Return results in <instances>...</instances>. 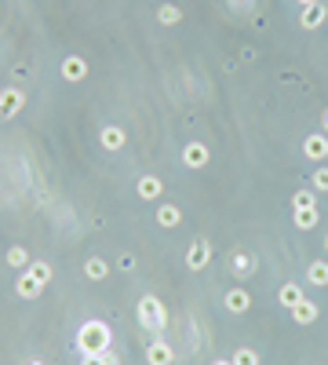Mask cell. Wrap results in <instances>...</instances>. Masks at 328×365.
<instances>
[{
    "instance_id": "obj_1",
    "label": "cell",
    "mask_w": 328,
    "mask_h": 365,
    "mask_svg": "<svg viewBox=\"0 0 328 365\" xmlns=\"http://www.w3.org/2000/svg\"><path fill=\"white\" fill-rule=\"evenodd\" d=\"M77 347H80V354H102V351L114 347V333H109L106 321L92 318V321H84V325H80V333H77Z\"/></svg>"
},
{
    "instance_id": "obj_2",
    "label": "cell",
    "mask_w": 328,
    "mask_h": 365,
    "mask_svg": "<svg viewBox=\"0 0 328 365\" xmlns=\"http://www.w3.org/2000/svg\"><path fill=\"white\" fill-rule=\"evenodd\" d=\"M135 314H139V325H142L146 333H161V329L168 325V311H164V304H161L157 296H142L139 307H135Z\"/></svg>"
},
{
    "instance_id": "obj_3",
    "label": "cell",
    "mask_w": 328,
    "mask_h": 365,
    "mask_svg": "<svg viewBox=\"0 0 328 365\" xmlns=\"http://www.w3.org/2000/svg\"><path fill=\"white\" fill-rule=\"evenodd\" d=\"M212 263V241L205 238H193L186 249V270H205Z\"/></svg>"
},
{
    "instance_id": "obj_4",
    "label": "cell",
    "mask_w": 328,
    "mask_h": 365,
    "mask_svg": "<svg viewBox=\"0 0 328 365\" xmlns=\"http://www.w3.org/2000/svg\"><path fill=\"white\" fill-rule=\"evenodd\" d=\"M22 106H26V92H18V88H4L0 92V121H11Z\"/></svg>"
},
{
    "instance_id": "obj_5",
    "label": "cell",
    "mask_w": 328,
    "mask_h": 365,
    "mask_svg": "<svg viewBox=\"0 0 328 365\" xmlns=\"http://www.w3.org/2000/svg\"><path fill=\"white\" fill-rule=\"evenodd\" d=\"M99 143H102V150L117 154V150H124V143H128V132H124L121 124H106L102 132H99Z\"/></svg>"
},
{
    "instance_id": "obj_6",
    "label": "cell",
    "mask_w": 328,
    "mask_h": 365,
    "mask_svg": "<svg viewBox=\"0 0 328 365\" xmlns=\"http://www.w3.org/2000/svg\"><path fill=\"white\" fill-rule=\"evenodd\" d=\"M59 73H62V80L77 84V80H84V77H87V62H84L80 55H66V59H62V66H59Z\"/></svg>"
},
{
    "instance_id": "obj_7",
    "label": "cell",
    "mask_w": 328,
    "mask_h": 365,
    "mask_svg": "<svg viewBox=\"0 0 328 365\" xmlns=\"http://www.w3.org/2000/svg\"><path fill=\"white\" fill-rule=\"evenodd\" d=\"M230 274L241 277V282H245V277H252V274H255V256L245 252V249L233 252V256H230Z\"/></svg>"
},
{
    "instance_id": "obj_8",
    "label": "cell",
    "mask_w": 328,
    "mask_h": 365,
    "mask_svg": "<svg viewBox=\"0 0 328 365\" xmlns=\"http://www.w3.org/2000/svg\"><path fill=\"white\" fill-rule=\"evenodd\" d=\"M208 157H212V154H208V146H205V143H186V146H183V164H186V168H193V172H197V168H205V164H208Z\"/></svg>"
},
{
    "instance_id": "obj_9",
    "label": "cell",
    "mask_w": 328,
    "mask_h": 365,
    "mask_svg": "<svg viewBox=\"0 0 328 365\" xmlns=\"http://www.w3.org/2000/svg\"><path fill=\"white\" fill-rule=\"evenodd\" d=\"M303 154L310 157V161H317V164H321V161L328 157V139H324L321 132H314V136H306V139H303Z\"/></svg>"
},
{
    "instance_id": "obj_10",
    "label": "cell",
    "mask_w": 328,
    "mask_h": 365,
    "mask_svg": "<svg viewBox=\"0 0 328 365\" xmlns=\"http://www.w3.org/2000/svg\"><path fill=\"white\" fill-rule=\"evenodd\" d=\"M146 361H150V365H171V361H175L171 343H164V340H153L150 347H146Z\"/></svg>"
},
{
    "instance_id": "obj_11",
    "label": "cell",
    "mask_w": 328,
    "mask_h": 365,
    "mask_svg": "<svg viewBox=\"0 0 328 365\" xmlns=\"http://www.w3.org/2000/svg\"><path fill=\"white\" fill-rule=\"evenodd\" d=\"M324 18H328V8H321V0H317V4L303 8L299 26H303V30H321V26H324Z\"/></svg>"
},
{
    "instance_id": "obj_12",
    "label": "cell",
    "mask_w": 328,
    "mask_h": 365,
    "mask_svg": "<svg viewBox=\"0 0 328 365\" xmlns=\"http://www.w3.org/2000/svg\"><path fill=\"white\" fill-rule=\"evenodd\" d=\"M135 194H139L142 201H157V198L164 194V183H161L157 176H142V179L135 183Z\"/></svg>"
},
{
    "instance_id": "obj_13",
    "label": "cell",
    "mask_w": 328,
    "mask_h": 365,
    "mask_svg": "<svg viewBox=\"0 0 328 365\" xmlns=\"http://www.w3.org/2000/svg\"><path fill=\"white\" fill-rule=\"evenodd\" d=\"M15 292H18L22 299H37V296L44 292V285L37 282V277H33L30 270H22V274H18V282H15Z\"/></svg>"
},
{
    "instance_id": "obj_14",
    "label": "cell",
    "mask_w": 328,
    "mask_h": 365,
    "mask_svg": "<svg viewBox=\"0 0 328 365\" xmlns=\"http://www.w3.org/2000/svg\"><path fill=\"white\" fill-rule=\"evenodd\" d=\"M223 304H226L230 314H245V311L252 307V296H248L245 289H230V292L223 296Z\"/></svg>"
},
{
    "instance_id": "obj_15",
    "label": "cell",
    "mask_w": 328,
    "mask_h": 365,
    "mask_svg": "<svg viewBox=\"0 0 328 365\" xmlns=\"http://www.w3.org/2000/svg\"><path fill=\"white\" fill-rule=\"evenodd\" d=\"M292 321L296 325H310V321H317V304L314 299H299V304L292 307Z\"/></svg>"
},
{
    "instance_id": "obj_16",
    "label": "cell",
    "mask_w": 328,
    "mask_h": 365,
    "mask_svg": "<svg viewBox=\"0 0 328 365\" xmlns=\"http://www.w3.org/2000/svg\"><path fill=\"white\" fill-rule=\"evenodd\" d=\"M179 223H183V212H179V205H157V227L171 230V227H179Z\"/></svg>"
},
{
    "instance_id": "obj_17",
    "label": "cell",
    "mask_w": 328,
    "mask_h": 365,
    "mask_svg": "<svg viewBox=\"0 0 328 365\" xmlns=\"http://www.w3.org/2000/svg\"><path fill=\"white\" fill-rule=\"evenodd\" d=\"M292 223H296V230H314L321 223V212L317 208H299V212H292Z\"/></svg>"
},
{
    "instance_id": "obj_18",
    "label": "cell",
    "mask_w": 328,
    "mask_h": 365,
    "mask_svg": "<svg viewBox=\"0 0 328 365\" xmlns=\"http://www.w3.org/2000/svg\"><path fill=\"white\" fill-rule=\"evenodd\" d=\"M306 282L317 285V289H324V285H328V263H324V260H314L310 267H306Z\"/></svg>"
},
{
    "instance_id": "obj_19",
    "label": "cell",
    "mask_w": 328,
    "mask_h": 365,
    "mask_svg": "<svg viewBox=\"0 0 328 365\" xmlns=\"http://www.w3.org/2000/svg\"><path fill=\"white\" fill-rule=\"evenodd\" d=\"M277 299H281V307H288V311H292V307L299 304V299H303V289H299L296 282H284V285H281V292H277Z\"/></svg>"
},
{
    "instance_id": "obj_20",
    "label": "cell",
    "mask_w": 328,
    "mask_h": 365,
    "mask_svg": "<svg viewBox=\"0 0 328 365\" xmlns=\"http://www.w3.org/2000/svg\"><path fill=\"white\" fill-rule=\"evenodd\" d=\"M84 274H87V282H102V277L109 274V263L99 260V256H92V260L84 263Z\"/></svg>"
},
{
    "instance_id": "obj_21",
    "label": "cell",
    "mask_w": 328,
    "mask_h": 365,
    "mask_svg": "<svg viewBox=\"0 0 328 365\" xmlns=\"http://www.w3.org/2000/svg\"><path fill=\"white\" fill-rule=\"evenodd\" d=\"M179 18H183V8H175V4H161L157 8V23L161 26H175Z\"/></svg>"
},
{
    "instance_id": "obj_22",
    "label": "cell",
    "mask_w": 328,
    "mask_h": 365,
    "mask_svg": "<svg viewBox=\"0 0 328 365\" xmlns=\"http://www.w3.org/2000/svg\"><path fill=\"white\" fill-rule=\"evenodd\" d=\"M8 263H11V267H18V270H26L33 260H30V252L22 249V245H11V249H8Z\"/></svg>"
},
{
    "instance_id": "obj_23",
    "label": "cell",
    "mask_w": 328,
    "mask_h": 365,
    "mask_svg": "<svg viewBox=\"0 0 328 365\" xmlns=\"http://www.w3.org/2000/svg\"><path fill=\"white\" fill-rule=\"evenodd\" d=\"M80 365H121V358L114 351H102V354H84Z\"/></svg>"
},
{
    "instance_id": "obj_24",
    "label": "cell",
    "mask_w": 328,
    "mask_h": 365,
    "mask_svg": "<svg viewBox=\"0 0 328 365\" xmlns=\"http://www.w3.org/2000/svg\"><path fill=\"white\" fill-rule=\"evenodd\" d=\"M26 270H30V274L37 277V282H40V285H48V282H51V267H48V263H44V260H33V263H30Z\"/></svg>"
},
{
    "instance_id": "obj_25",
    "label": "cell",
    "mask_w": 328,
    "mask_h": 365,
    "mask_svg": "<svg viewBox=\"0 0 328 365\" xmlns=\"http://www.w3.org/2000/svg\"><path fill=\"white\" fill-rule=\"evenodd\" d=\"M299 208H317V198H314V190H299V194L292 198V212Z\"/></svg>"
},
{
    "instance_id": "obj_26",
    "label": "cell",
    "mask_w": 328,
    "mask_h": 365,
    "mask_svg": "<svg viewBox=\"0 0 328 365\" xmlns=\"http://www.w3.org/2000/svg\"><path fill=\"white\" fill-rule=\"evenodd\" d=\"M230 361H233V365H259V354H255L252 347H241V351L230 354Z\"/></svg>"
},
{
    "instance_id": "obj_27",
    "label": "cell",
    "mask_w": 328,
    "mask_h": 365,
    "mask_svg": "<svg viewBox=\"0 0 328 365\" xmlns=\"http://www.w3.org/2000/svg\"><path fill=\"white\" fill-rule=\"evenodd\" d=\"M310 183H314V190H328V168H317Z\"/></svg>"
},
{
    "instance_id": "obj_28",
    "label": "cell",
    "mask_w": 328,
    "mask_h": 365,
    "mask_svg": "<svg viewBox=\"0 0 328 365\" xmlns=\"http://www.w3.org/2000/svg\"><path fill=\"white\" fill-rule=\"evenodd\" d=\"M117 267H121V270H135V256H131V252H121V256H117Z\"/></svg>"
},
{
    "instance_id": "obj_29",
    "label": "cell",
    "mask_w": 328,
    "mask_h": 365,
    "mask_svg": "<svg viewBox=\"0 0 328 365\" xmlns=\"http://www.w3.org/2000/svg\"><path fill=\"white\" fill-rule=\"evenodd\" d=\"M296 4H299V8H310V4H317V0H296Z\"/></svg>"
},
{
    "instance_id": "obj_30",
    "label": "cell",
    "mask_w": 328,
    "mask_h": 365,
    "mask_svg": "<svg viewBox=\"0 0 328 365\" xmlns=\"http://www.w3.org/2000/svg\"><path fill=\"white\" fill-rule=\"evenodd\" d=\"M26 365H48V361H44V358H30Z\"/></svg>"
},
{
    "instance_id": "obj_31",
    "label": "cell",
    "mask_w": 328,
    "mask_h": 365,
    "mask_svg": "<svg viewBox=\"0 0 328 365\" xmlns=\"http://www.w3.org/2000/svg\"><path fill=\"white\" fill-rule=\"evenodd\" d=\"M321 128H324V132H328V110L321 114Z\"/></svg>"
},
{
    "instance_id": "obj_32",
    "label": "cell",
    "mask_w": 328,
    "mask_h": 365,
    "mask_svg": "<svg viewBox=\"0 0 328 365\" xmlns=\"http://www.w3.org/2000/svg\"><path fill=\"white\" fill-rule=\"evenodd\" d=\"M212 365H233L230 358H219V361H212Z\"/></svg>"
},
{
    "instance_id": "obj_33",
    "label": "cell",
    "mask_w": 328,
    "mask_h": 365,
    "mask_svg": "<svg viewBox=\"0 0 328 365\" xmlns=\"http://www.w3.org/2000/svg\"><path fill=\"white\" fill-rule=\"evenodd\" d=\"M324 252H328V238H324Z\"/></svg>"
}]
</instances>
